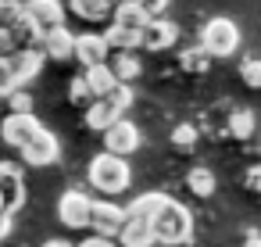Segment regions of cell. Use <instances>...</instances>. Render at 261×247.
I'll use <instances>...</instances> for the list:
<instances>
[{
    "instance_id": "27",
    "label": "cell",
    "mask_w": 261,
    "mask_h": 247,
    "mask_svg": "<svg viewBox=\"0 0 261 247\" xmlns=\"http://www.w3.org/2000/svg\"><path fill=\"white\" fill-rule=\"evenodd\" d=\"M240 79L250 90H261V58H243L240 61Z\"/></svg>"
},
{
    "instance_id": "13",
    "label": "cell",
    "mask_w": 261,
    "mask_h": 247,
    "mask_svg": "<svg viewBox=\"0 0 261 247\" xmlns=\"http://www.w3.org/2000/svg\"><path fill=\"white\" fill-rule=\"evenodd\" d=\"M175 40H179V26H175V22H168V18H150V22L143 26V43H140V47H147V51H168Z\"/></svg>"
},
{
    "instance_id": "4",
    "label": "cell",
    "mask_w": 261,
    "mask_h": 247,
    "mask_svg": "<svg viewBox=\"0 0 261 247\" xmlns=\"http://www.w3.org/2000/svg\"><path fill=\"white\" fill-rule=\"evenodd\" d=\"M43 129V122L33 115V111H11L4 122H0V136H4V143H11V147H25L36 133Z\"/></svg>"
},
{
    "instance_id": "17",
    "label": "cell",
    "mask_w": 261,
    "mask_h": 247,
    "mask_svg": "<svg viewBox=\"0 0 261 247\" xmlns=\"http://www.w3.org/2000/svg\"><path fill=\"white\" fill-rule=\"evenodd\" d=\"M111 18H115V26H122V29H140V33H143V26L150 22V15L140 8V0H118L115 11H111Z\"/></svg>"
},
{
    "instance_id": "5",
    "label": "cell",
    "mask_w": 261,
    "mask_h": 247,
    "mask_svg": "<svg viewBox=\"0 0 261 247\" xmlns=\"http://www.w3.org/2000/svg\"><path fill=\"white\" fill-rule=\"evenodd\" d=\"M129 218V208L125 204H115V201H93V211H90V229L100 233V236H118L122 226Z\"/></svg>"
},
{
    "instance_id": "11",
    "label": "cell",
    "mask_w": 261,
    "mask_h": 247,
    "mask_svg": "<svg viewBox=\"0 0 261 247\" xmlns=\"http://www.w3.org/2000/svg\"><path fill=\"white\" fill-rule=\"evenodd\" d=\"M8 61H11V72H15L18 86H25L29 79H36V76H40V68H43L47 54H43V47H18L15 54H8Z\"/></svg>"
},
{
    "instance_id": "29",
    "label": "cell",
    "mask_w": 261,
    "mask_h": 247,
    "mask_svg": "<svg viewBox=\"0 0 261 247\" xmlns=\"http://www.w3.org/2000/svg\"><path fill=\"white\" fill-rule=\"evenodd\" d=\"M68 97H72V104H83V108H90V104H93V93H90V86H86V79H83V76H79V79H72Z\"/></svg>"
},
{
    "instance_id": "32",
    "label": "cell",
    "mask_w": 261,
    "mask_h": 247,
    "mask_svg": "<svg viewBox=\"0 0 261 247\" xmlns=\"http://www.w3.org/2000/svg\"><path fill=\"white\" fill-rule=\"evenodd\" d=\"M15 51H18V43H15L11 29H4V26H0V58H8V54H15Z\"/></svg>"
},
{
    "instance_id": "30",
    "label": "cell",
    "mask_w": 261,
    "mask_h": 247,
    "mask_svg": "<svg viewBox=\"0 0 261 247\" xmlns=\"http://www.w3.org/2000/svg\"><path fill=\"white\" fill-rule=\"evenodd\" d=\"M11 90H18V79H15V72H11V61H8V58H0V97L8 101Z\"/></svg>"
},
{
    "instance_id": "19",
    "label": "cell",
    "mask_w": 261,
    "mask_h": 247,
    "mask_svg": "<svg viewBox=\"0 0 261 247\" xmlns=\"http://www.w3.org/2000/svg\"><path fill=\"white\" fill-rule=\"evenodd\" d=\"M168 201H172L168 193L150 190V193H140V197H136L133 204H125V208H129V215H140V218H150V222H154V215H158V211H161Z\"/></svg>"
},
{
    "instance_id": "22",
    "label": "cell",
    "mask_w": 261,
    "mask_h": 247,
    "mask_svg": "<svg viewBox=\"0 0 261 247\" xmlns=\"http://www.w3.org/2000/svg\"><path fill=\"white\" fill-rule=\"evenodd\" d=\"M104 36H108V47L111 51H136L143 43V33L140 29H122V26H111Z\"/></svg>"
},
{
    "instance_id": "20",
    "label": "cell",
    "mask_w": 261,
    "mask_h": 247,
    "mask_svg": "<svg viewBox=\"0 0 261 247\" xmlns=\"http://www.w3.org/2000/svg\"><path fill=\"white\" fill-rule=\"evenodd\" d=\"M115 54H118V58L111 61V68H115L118 83H133V79L143 76V61L136 58V51H115Z\"/></svg>"
},
{
    "instance_id": "2",
    "label": "cell",
    "mask_w": 261,
    "mask_h": 247,
    "mask_svg": "<svg viewBox=\"0 0 261 247\" xmlns=\"http://www.w3.org/2000/svg\"><path fill=\"white\" fill-rule=\"evenodd\" d=\"M190 233H193V218H190V211H186L182 204L168 201V204L154 215V236H158V243L175 247V243H186Z\"/></svg>"
},
{
    "instance_id": "7",
    "label": "cell",
    "mask_w": 261,
    "mask_h": 247,
    "mask_svg": "<svg viewBox=\"0 0 261 247\" xmlns=\"http://www.w3.org/2000/svg\"><path fill=\"white\" fill-rule=\"evenodd\" d=\"M58 154H61V143H58V136H54L50 129H40V133L22 147V158H25V165H33V168H40V165H54Z\"/></svg>"
},
{
    "instance_id": "9",
    "label": "cell",
    "mask_w": 261,
    "mask_h": 247,
    "mask_svg": "<svg viewBox=\"0 0 261 247\" xmlns=\"http://www.w3.org/2000/svg\"><path fill=\"white\" fill-rule=\"evenodd\" d=\"M25 4V15L36 22L40 33H50L58 26H65V4L61 0H22Z\"/></svg>"
},
{
    "instance_id": "23",
    "label": "cell",
    "mask_w": 261,
    "mask_h": 247,
    "mask_svg": "<svg viewBox=\"0 0 261 247\" xmlns=\"http://www.w3.org/2000/svg\"><path fill=\"white\" fill-rule=\"evenodd\" d=\"M254 129H257L254 111H232V115H229V136H232V140H250Z\"/></svg>"
},
{
    "instance_id": "39",
    "label": "cell",
    "mask_w": 261,
    "mask_h": 247,
    "mask_svg": "<svg viewBox=\"0 0 261 247\" xmlns=\"http://www.w3.org/2000/svg\"><path fill=\"white\" fill-rule=\"evenodd\" d=\"M4 4H18V0H0V8H4Z\"/></svg>"
},
{
    "instance_id": "31",
    "label": "cell",
    "mask_w": 261,
    "mask_h": 247,
    "mask_svg": "<svg viewBox=\"0 0 261 247\" xmlns=\"http://www.w3.org/2000/svg\"><path fill=\"white\" fill-rule=\"evenodd\" d=\"M8 104H11V111H33V93H25V90L18 86V90L8 93Z\"/></svg>"
},
{
    "instance_id": "37",
    "label": "cell",
    "mask_w": 261,
    "mask_h": 247,
    "mask_svg": "<svg viewBox=\"0 0 261 247\" xmlns=\"http://www.w3.org/2000/svg\"><path fill=\"white\" fill-rule=\"evenodd\" d=\"M43 247H72V243H68V240H65V236H54V240H47V243H43Z\"/></svg>"
},
{
    "instance_id": "28",
    "label": "cell",
    "mask_w": 261,
    "mask_h": 247,
    "mask_svg": "<svg viewBox=\"0 0 261 247\" xmlns=\"http://www.w3.org/2000/svg\"><path fill=\"white\" fill-rule=\"evenodd\" d=\"M108 101L115 104V111H118V115H125V111H129V104H133V86H129V83H118V86L108 93Z\"/></svg>"
},
{
    "instance_id": "1",
    "label": "cell",
    "mask_w": 261,
    "mask_h": 247,
    "mask_svg": "<svg viewBox=\"0 0 261 247\" xmlns=\"http://www.w3.org/2000/svg\"><path fill=\"white\" fill-rule=\"evenodd\" d=\"M133 172L125 165V154H115V151H104L90 161V183L100 190V193H122L129 186Z\"/></svg>"
},
{
    "instance_id": "21",
    "label": "cell",
    "mask_w": 261,
    "mask_h": 247,
    "mask_svg": "<svg viewBox=\"0 0 261 247\" xmlns=\"http://www.w3.org/2000/svg\"><path fill=\"white\" fill-rule=\"evenodd\" d=\"M72 11L86 22H97V18H108L115 11V0H68Z\"/></svg>"
},
{
    "instance_id": "36",
    "label": "cell",
    "mask_w": 261,
    "mask_h": 247,
    "mask_svg": "<svg viewBox=\"0 0 261 247\" xmlns=\"http://www.w3.org/2000/svg\"><path fill=\"white\" fill-rule=\"evenodd\" d=\"M79 247H115V243H111V236H100V233H97V236H90V240H83Z\"/></svg>"
},
{
    "instance_id": "6",
    "label": "cell",
    "mask_w": 261,
    "mask_h": 247,
    "mask_svg": "<svg viewBox=\"0 0 261 247\" xmlns=\"http://www.w3.org/2000/svg\"><path fill=\"white\" fill-rule=\"evenodd\" d=\"M90 211H93V201H90L83 190H68V193H61V201H58V218H61L68 229H86V226H90Z\"/></svg>"
},
{
    "instance_id": "8",
    "label": "cell",
    "mask_w": 261,
    "mask_h": 247,
    "mask_svg": "<svg viewBox=\"0 0 261 247\" xmlns=\"http://www.w3.org/2000/svg\"><path fill=\"white\" fill-rule=\"evenodd\" d=\"M136 147H140V129H136V122H129V118H115V122L104 129V151L133 154Z\"/></svg>"
},
{
    "instance_id": "15",
    "label": "cell",
    "mask_w": 261,
    "mask_h": 247,
    "mask_svg": "<svg viewBox=\"0 0 261 247\" xmlns=\"http://www.w3.org/2000/svg\"><path fill=\"white\" fill-rule=\"evenodd\" d=\"M122 247H154L158 236H154V222L150 218H140V215H129L122 233H118Z\"/></svg>"
},
{
    "instance_id": "24",
    "label": "cell",
    "mask_w": 261,
    "mask_h": 247,
    "mask_svg": "<svg viewBox=\"0 0 261 247\" xmlns=\"http://www.w3.org/2000/svg\"><path fill=\"white\" fill-rule=\"evenodd\" d=\"M186 183H190V190H193L197 197H211V193H215V172H211V168H204V165L190 168Z\"/></svg>"
},
{
    "instance_id": "10",
    "label": "cell",
    "mask_w": 261,
    "mask_h": 247,
    "mask_svg": "<svg viewBox=\"0 0 261 247\" xmlns=\"http://www.w3.org/2000/svg\"><path fill=\"white\" fill-rule=\"evenodd\" d=\"M108 58H111V47H108V36H104V33H79V36H75V61H79L83 68L100 65V61H108Z\"/></svg>"
},
{
    "instance_id": "14",
    "label": "cell",
    "mask_w": 261,
    "mask_h": 247,
    "mask_svg": "<svg viewBox=\"0 0 261 247\" xmlns=\"http://www.w3.org/2000/svg\"><path fill=\"white\" fill-rule=\"evenodd\" d=\"M43 54H47V61H72L75 58V33H68L65 26H58V29H50V33H43Z\"/></svg>"
},
{
    "instance_id": "12",
    "label": "cell",
    "mask_w": 261,
    "mask_h": 247,
    "mask_svg": "<svg viewBox=\"0 0 261 247\" xmlns=\"http://www.w3.org/2000/svg\"><path fill=\"white\" fill-rule=\"evenodd\" d=\"M0 197H4L8 211L15 215L22 208V197H25V186H22V168L11 165V161H0Z\"/></svg>"
},
{
    "instance_id": "3",
    "label": "cell",
    "mask_w": 261,
    "mask_h": 247,
    "mask_svg": "<svg viewBox=\"0 0 261 247\" xmlns=\"http://www.w3.org/2000/svg\"><path fill=\"white\" fill-rule=\"evenodd\" d=\"M200 47L211 58H229L240 51V26L232 18H211L200 29Z\"/></svg>"
},
{
    "instance_id": "35",
    "label": "cell",
    "mask_w": 261,
    "mask_h": 247,
    "mask_svg": "<svg viewBox=\"0 0 261 247\" xmlns=\"http://www.w3.org/2000/svg\"><path fill=\"white\" fill-rule=\"evenodd\" d=\"M11 229H15L11 211H0V240H8V236H11Z\"/></svg>"
},
{
    "instance_id": "26",
    "label": "cell",
    "mask_w": 261,
    "mask_h": 247,
    "mask_svg": "<svg viewBox=\"0 0 261 247\" xmlns=\"http://www.w3.org/2000/svg\"><path fill=\"white\" fill-rule=\"evenodd\" d=\"M197 136H200L197 126H175V129H172V143H175L182 154H190V151L197 147Z\"/></svg>"
},
{
    "instance_id": "16",
    "label": "cell",
    "mask_w": 261,
    "mask_h": 247,
    "mask_svg": "<svg viewBox=\"0 0 261 247\" xmlns=\"http://www.w3.org/2000/svg\"><path fill=\"white\" fill-rule=\"evenodd\" d=\"M83 79H86V86H90V93H93V97H108V93H111V90L118 86V76H115L111 61L90 65V68L83 72Z\"/></svg>"
},
{
    "instance_id": "18",
    "label": "cell",
    "mask_w": 261,
    "mask_h": 247,
    "mask_svg": "<svg viewBox=\"0 0 261 247\" xmlns=\"http://www.w3.org/2000/svg\"><path fill=\"white\" fill-rule=\"evenodd\" d=\"M115 118H122V115L115 111V104H111L108 97H93V104L86 108V126H90V129H97V133H104Z\"/></svg>"
},
{
    "instance_id": "38",
    "label": "cell",
    "mask_w": 261,
    "mask_h": 247,
    "mask_svg": "<svg viewBox=\"0 0 261 247\" xmlns=\"http://www.w3.org/2000/svg\"><path fill=\"white\" fill-rule=\"evenodd\" d=\"M247 247H261V236L257 233H247Z\"/></svg>"
},
{
    "instance_id": "33",
    "label": "cell",
    "mask_w": 261,
    "mask_h": 247,
    "mask_svg": "<svg viewBox=\"0 0 261 247\" xmlns=\"http://www.w3.org/2000/svg\"><path fill=\"white\" fill-rule=\"evenodd\" d=\"M140 8H143L150 18H161V15L168 11V0H140Z\"/></svg>"
},
{
    "instance_id": "25",
    "label": "cell",
    "mask_w": 261,
    "mask_h": 247,
    "mask_svg": "<svg viewBox=\"0 0 261 247\" xmlns=\"http://www.w3.org/2000/svg\"><path fill=\"white\" fill-rule=\"evenodd\" d=\"M179 65H182L186 72H207V68H211V54H207L204 47H190V51L179 54Z\"/></svg>"
},
{
    "instance_id": "34",
    "label": "cell",
    "mask_w": 261,
    "mask_h": 247,
    "mask_svg": "<svg viewBox=\"0 0 261 247\" xmlns=\"http://www.w3.org/2000/svg\"><path fill=\"white\" fill-rule=\"evenodd\" d=\"M243 183H247V190H254V193H257V190H261V165L247 168V179H243Z\"/></svg>"
}]
</instances>
